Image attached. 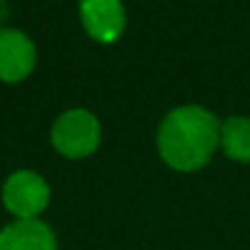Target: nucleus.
I'll list each match as a JSON object with an SVG mask.
<instances>
[{
	"instance_id": "nucleus-3",
	"label": "nucleus",
	"mask_w": 250,
	"mask_h": 250,
	"mask_svg": "<svg viewBox=\"0 0 250 250\" xmlns=\"http://www.w3.org/2000/svg\"><path fill=\"white\" fill-rule=\"evenodd\" d=\"M51 189L34 170H17L2 185V204L17 219H34L49 204Z\"/></svg>"
},
{
	"instance_id": "nucleus-2",
	"label": "nucleus",
	"mask_w": 250,
	"mask_h": 250,
	"mask_svg": "<svg viewBox=\"0 0 250 250\" xmlns=\"http://www.w3.org/2000/svg\"><path fill=\"white\" fill-rule=\"evenodd\" d=\"M51 144L66 158H85L100 146V122L87 109H68L51 126Z\"/></svg>"
},
{
	"instance_id": "nucleus-5",
	"label": "nucleus",
	"mask_w": 250,
	"mask_h": 250,
	"mask_svg": "<svg viewBox=\"0 0 250 250\" xmlns=\"http://www.w3.org/2000/svg\"><path fill=\"white\" fill-rule=\"evenodd\" d=\"M37 63V49L20 29H0V81L20 83Z\"/></svg>"
},
{
	"instance_id": "nucleus-6",
	"label": "nucleus",
	"mask_w": 250,
	"mask_h": 250,
	"mask_svg": "<svg viewBox=\"0 0 250 250\" xmlns=\"http://www.w3.org/2000/svg\"><path fill=\"white\" fill-rule=\"evenodd\" d=\"M0 250H59L51 226L39 219H17L0 231Z\"/></svg>"
},
{
	"instance_id": "nucleus-7",
	"label": "nucleus",
	"mask_w": 250,
	"mask_h": 250,
	"mask_svg": "<svg viewBox=\"0 0 250 250\" xmlns=\"http://www.w3.org/2000/svg\"><path fill=\"white\" fill-rule=\"evenodd\" d=\"M221 148L236 163H250V117H229L221 124Z\"/></svg>"
},
{
	"instance_id": "nucleus-1",
	"label": "nucleus",
	"mask_w": 250,
	"mask_h": 250,
	"mask_svg": "<svg viewBox=\"0 0 250 250\" xmlns=\"http://www.w3.org/2000/svg\"><path fill=\"white\" fill-rule=\"evenodd\" d=\"M221 146V124L214 112L187 104L167 112L158 129V151L170 167L189 172L207 166Z\"/></svg>"
},
{
	"instance_id": "nucleus-4",
	"label": "nucleus",
	"mask_w": 250,
	"mask_h": 250,
	"mask_svg": "<svg viewBox=\"0 0 250 250\" xmlns=\"http://www.w3.org/2000/svg\"><path fill=\"white\" fill-rule=\"evenodd\" d=\"M81 20L85 32L102 44L117 42L126 27L122 0H81Z\"/></svg>"
}]
</instances>
